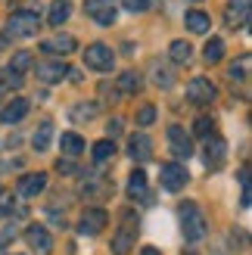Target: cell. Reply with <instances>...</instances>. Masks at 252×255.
I'll return each instance as SVG.
<instances>
[{
	"instance_id": "obj_20",
	"label": "cell",
	"mask_w": 252,
	"mask_h": 255,
	"mask_svg": "<svg viewBox=\"0 0 252 255\" xmlns=\"http://www.w3.org/2000/svg\"><path fill=\"white\" fill-rule=\"evenodd\" d=\"M50 140H53V122H50V119H44L41 125H37L34 137H31V146H34L37 152H44V149L50 146Z\"/></svg>"
},
{
	"instance_id": "obj_24",
	"label": "cell",
	"mask_w": 252,
	"mask_h": 255,
	"mask_svg": "<svg viewBox=\"0 0 252 255\" xmlns=\"http://www.w3.org/2000/svg\"><path fill=\"white\" fill-rule=\"evenodd\" d=\"M91 152H94V162L103 165V162H109L112 156H116V143H112V140H97V143L91 146Z\"/></svg>"
},
{
	"instance_id": "obj_4",
	"label": "cell",
	"mask_w": 252,
	"mask_h": 255,
	"mask_svg": "<svg viewBox=\"0 0 252 255\" xmlns=\"http://www.w3.org/2000/svg\"><path fill=\"white\" fill-rule=\"evenodd\" d=\"M159 181H162V187H165V190L178 193V190L190 181V171H187L181 162H165V165L159 168Z\"/></svg>"
},
{
	"instance_id": "obj_35",
	"label": "cell",
	"mask_w": 252,
	"mask_h": 255,
	"mask_svg": "<svg viewBox=\"0 0 252 255\" xmlns=\"http://www.w3.org/2000/svg\"><path fill=\"white\" fill-rule=\"evenodd\" d=\"M246 69H249V56H243V59H240V66H237V62L231 66V78H240V81H246Z\"/></svg>"
},
{
	"instance_id": "obj_12",
	"label": "cell",
	"mask_w": 252,
	"mask_h": 255,
	"mask_svg": "<svg viewBox=\"0 0 252 255\" xmlns=\"http://www.w3.org/2000/svg\"><path fill=\"white\" fill-rule=\"evenodd\" d=\"M25 240H28V246L37 255H47L50 249H53V237H50V231H47V227H41V224H31L28 231H25Z\"/></svg>"
},
{
	"instance_id": "obj_31",
	"label": "cell",
	"mask_w": 252,
	"mask_h": 255,
	"mask_svg": "<svg viewBox=\"0 0 252 255\" xmlns=\"http://www.w3.org/2000/svg\"><path fill=\"white\" fill-rule=\"evenodd\" d=\"M16 87H22V75L16 72H0V91H16Z\"/></svg>"
},
{
	"instance_id": "obj_7",
	"label": "cell",
	"mask_w": 252,
	"mask_h": 255,
	"mask_svg": "<svg viewBox=\"0 0 252 255\" xmlns=\"http://www.w3.org/2000/svg\"><path fill=\"white\" fill-rule=\"evenodd\" d=\"M249 0H231L228 9H224V22H228V28H249Z\"/></svg>"
},
{
	"instance_id": "obj_17",
	"label": "cell",
	"mask_w": 252,
	"mask_h": 255,
	"mask_svg": "<svg viewBox=\"0 0 252 255\" xmlns=\"http://www.w3.org/2000/svg\"><path fill=\"white\" fill-rule=\"evenodd\" d=\"M47 190V174L44 171H37V174H25L22 181H19V193L22 196H37V193H44Z\"/></svg>"
},
{
	"instance_id": "obj_2",
	"label": "cell",
	"mask_w": 252,
	"mask_h": 255,
	"mask_svg": "<svg viewBox=\"0 0 252 255\" xmlns=\"http://www.w3.org/2000/svg\"><path fill=\"white\" fill-rule=\"evenodd\" d=\"M37 28H41V19H37L34 9H16L6 19V31L12 37H31V34H37Z\"/></svg>"
},
{
	"instance_id": "obj_32",
	"label": "cell",
	"mask_w": 252,
	"mask_h": 255,
	"mask_svg": "<svg viewBox=\"0 0 252 255\" xmlns=\"http://www.w3.org/2000/svg\"><path fill=\"white\" fill-rule=\"evenodd\" d=\"M94 184H84V196H106L109 184H103V177H91Z\"/></svg>"
},
{
	"instance_id": "obj_33",
	"label": "cell",
	"mask_w": 252,
	"mask_h": 255,
	"mask_svg": "<svg viewBox=\"0 0 252 255\" xmlns=\"http://www.w3.org/2000/svg\"><path fill=\"white\" fill-rule=\"evenodd\" d=\"M156 122V106H140L137 109V125L146 128V125H153Z\"/></svg>"
},
{
	"instance_id": "obj_6",
	"label": "cell",
	"mask_w": 252,
	"mask_h": 255,
	"mask_svg": "<svg viewBox=\"0 0 252 255\" xmlns=\"http://www.w3.org/2000/svg\"><path fill=\"white\" fill-rule=\"evenodd\" d=\"M187 100L196 106H209L212 100H215V84H212L209 78H193L190 84H187Z\"/></svg>"
},
{
	"instance_id": "obj_9",
	"label": "cell",
	"mask_w": 252,
	"mask_h": 255,
	"mask_svg": "<svg viewBox=\"0 0 252 255\" xmlns=\"http://www.w3.org/2000/svg\"><path fill=\"white\" fill-rule=\"evenodd\" d=\"M168 143H171V152L178 159H190L193 156V140H190V134H187L184 128H178V125L168 128Z\"/></svg>"
},
{
	"instance_id": "obj_21",
	"label": "cell",
	"mask_w": 252,
	"mask_h": 255,
	"mask_svg": "<svg viewBox=\"0 0 252 255\" xmlns=\"http://www.w3.org/2000/svg\"><path fill=\"white\" fill-rule=\"evenodd\" d=\"M59 146H62V156L66 159H75V156H81L84 152V140H81V134H62V140H59Z\"/></svg>"
},
{
	"instance_id": "obj_28",
	"label": "cell",
	"mask_w": 252,
	"mask_h": 255,
	"mask_svg": "<svg viewBox=\"0 0 252 255\" xmlns=\"http://www.w3.org/2000/svg\"><path fill=\"white\" fill-rule=\"evenodd\" d=\"M97 112H100V106H97V103H75L69 116H72L75 122H91Z\"/></svg>"
},
{
	"instance_id": "obj_38",
	"label": "cell",
	"mask_w": 252,
	"mask_h": 255,
	"mask_svg": "<svg viewBox=\"0 0 252 255\" xmlns=\"http://www.w3.org/2000/svg\"><path fill=\"white\" fill-rule=\"evenodd\" d=\"M106 131H109V137H119V134H122V119H112V122L106 125Z\"/></svg>"
},
{
	"instance_id": "obj_11",
	"label": "cell",
	"mask_w": 252,
	"mask_h": 255,
	"mask_svg": "<svg viewBox=\"0 0 252 255\" xmlns=\"http://www.w3.org/2000/svg\"><path fill=\"white\" fill-rule=\"evenodd\" d=\"M224 156H228V143H224L218 134H212V137L206 140V152H203L206 168H221V165H224Z\"/></svg>"
},
{
	"instance_id": "obj_16",
	"label": "cell",
	"mask_w": 252,
	"mask_h": 255,
	"mask_svg": "<svg viewBox=\"0 0 252 255\" xmlns=\"http://www.w3.org/2000/svg\"><path fill=\"white\" fill-rule=\"evenodd\" d=\"M72 50H75V37L72 34H56V37H47V41L41 44V53H72Z\"/></svg>"
},
{
	"instance_id": "obj_13",
	"label": "cell",
	"mask_w": 252,
	"mask_h": 255,
	"mask_svg": "<svg viewBox=\"0 0 252 255\" xmlns=\"http://www.w3.org/2000/svg\"><path fill=\"white\" fill-rule=\"evenodd\" d=\"M69 75V66L66 62H56V59H50V62H37V81H44V84H56L62 81Z\"/></svg>"
},
{
	"instance_id": "obj_3",
	"label": "cell",
	"mask_w": 252,
	"mask_h": 255,
	"mask_svg": "<svg viewBox=\"0 0 252 255\" xmlns=\"http://www.w3.org/2000/svg\"><path fill=\"white\" fill-rule=\"evenodd\" d=\"M106 224H109L106 209L91 206V209L81 215V221H78V234H81V237H97L100 231H106Z\"/></svg>"
},
{
	"instance_id": "obj_5",
	"label": "cell",
	"mask_w": 252,
	"mask_h": 255,
	"mask_svg": "<svg viewBox=\"0 0 252 255\" xmlns=\"http://www.w3.org/2000/svg\"><path fill=\"white\" fill-rule=\"evenodd\" d=\"M112 62H116V56H112V50L106 44H91L84 50V66L94 72H109Z\"/></svg>"
},
{
	"instance_id": "obj_25",
	"label": "cell",
	"mask_w": 252,
	"mask_h": 255,
	"mask_svg": "<svg viewBox=\"0 0 252 255\" xmlns=\"http://www.w3.org/2000/svg\"><path fill=\"white\" fill-rule=\"evenodd\" d=\"M203 56H206L209 66H215V62L224 59V41H221V37H212V41L206 44V50H203Z\"/></svg>"
},
{
	"instance_id": "obj_10",
	"label": "cell",
	"mask_w": 252,
	"mask_h": 255,
	"mask_svg": "<svg viewBox=\"0 0 252 255\" xmlns=\"http://www.w3.org/2000/svg\"><path fill=\"white\" fill-rule=\"evenodd\" d=\"M134 240H137V227L131 224V215H128L125 224L116 231V237H112V252H116V255H128L131 246H134Z\"/></svg>"
},
{
	"instance_id": "obj_1",
	"label": "cell",
	"mask_w": 252,
	"mask_h": 255,
	"mask_svg": "<svg viewBox=\"0 0 252 255\" xmlns=\"http://www.w3.org/2000/svg\"><path fill=\"white\" fill-rule=\"evenodd\" d=\"M178 218H181V231H184L187 243H199V240L206 237L209 224H206V215L199 212L196 202H181V206H178Z\"/></svg>"
},
{
	"instance_id": "obj_14",
	"label": "cell",
	"mask_w": 252,
	"mask_h": 255,
	"mask_svg": "<svg viewBox=\"0 0 252 255\" xmlns=\"http://www.w3.org/2000/svg\"><path fill=\"white\" fill-rule=\"evenodd\" d=\"M128 156L134 162H146L149 156H153V140H149L146 134H134L128 140Z\"/></svg>"
},
{
	"instance_id": "obj_8",
	"label": "cell",
	"mask_w": 252,
	"mask_h": 255,
	"mask_svg": "<svg viewBox=\"0 0 252 255\" xmlns=\"http://www.w3.org/2000/svg\"><path fill=\"white\" fill-rule=\"evenodd\" d=\"M84 12L100 25H112L116 22V0H87Z\"/></svg>"
},
{
	"instance_id": "obj_39",
	"label": "cell",
	"mask_w": 252,
	"mask_h": 255,
	"mask_svg": "<svg viewBox=\"0 0 252 255\" xmlns=\"http://www.w3.org/2000/svg\"><path fill=\"white\" fill-rule=\"evenodd\" d=\"M140 255H159V252H156V249H153V246H146V249H143V252H140Z\"/></svg>"
},
{
	"instance_id": "obj_34",
	"label": "cell",
	"mask_w": 252,
	"mask_h": 255,
	"mask_svg": "<svg viewBox=\"0 0 252 255\" xmlns=\"http://www.w3.org/2000/svg\"><path fill=\"white\" fill-rule=\"evenodd\" d=\"M125 9H131V12H146V9H153L156 6V0H122Z\"/></svg>"
},
{
	"instance_id": "obj_36",
	"label": "cell",
	"mask_w": 252,
	"mask_h": 255,
	"mask_svg": "<svg viewBox=\"0 0 252 255\" xmlns=\"http://www.w3.org/2000/svg\"><path fill=\"white\" fill-rule=\"evenodd\" d=\"M12 240H16V227H3V231H0V249H6Z\"/></svg>"
},
{
	"instance_id": "obj_19",
	"label": "cell",
	"mask_w": 252,
	"mask_h": 255,
	"mask_svg": "<svg viewBox=\"0 0 252 255\" xmlns=\"http://www.w3.org/2000/svg\"><path fill=\"white\" fill-rule=\"evenodd\" d=\"M69 16H72V0H53V3H50V12H47V22L53 25V28H59Z\"/></svg>"
},
{
	"instance_id": "obj_18",
	"label": "cell",
	"mask_w": 252,
	"mask_h": 255,
	"mask_svg": "<svg viewBox=\"0 0 252 255\" xmlns=\"http://www.w3.org/2000/svg\"><path fill=\"white\" fill-rule=\"evenodd\" d=\"M184 25H187V31H193V34H206L212 28V19L206 16L203 9H190L184 16Z\"/></svg>"
},
{
	"instance_id": "obj_26",
	"label": "cell",
	"mask_w": 252,
	"mask_h": 255,
	"mask_svg": "<svg viewBox=\"0 0 252 255\" xmlns=\"http://www.w3.org/2000/svg\"><path fill=\"white\" fill-rule=\"evenodd\" d=\"M116 84H119L122 94H137V91H140V75H137V72H122Z\"/></svg>"
},
{
	"instance_id": "obj_37",
	"label": "cell",
	"mask_w": 252,
	"mask_h": 255,
	"mask_svg": "<svg viewBox=\"0 0 252 255\" xmlns=\"http://www.w3.org/2000/svg\"><path fill=\"white\" fill-rule=\"evenodd\" d=\"M56 171L72 174V171H75V159H59V162H56Z\"/></svg>"
},
{
	"instance_id": "obj_15",
	"label": "cell",
	"mask_w": 252,
	"mask_h": 255,
	"mask_svg": "<svg viewBox=\"0 0 252 255\" xmlns=\"http://www.w3.org/2000/svg\"><path fill=\"white\" fill-rule=\"evenodd\" d=\"M25 116H28V100L16 97V100H9V103L3 106V112H0V122H3V125H16V122H22Z\"/></svg>"
},
{
	"instance_id": "obj_23",
	"label": "cell",
	"mask_w": 252,
	"mask_h": 255,
	"mask_svg": "<svg viewBox=\"0 0 252 255\" xmlns=\"http://www.w3.org/2000/svg\"><path fill=\"white\" fill-rule=\"evenodd\" d=\"M190 56H193V47L187 44V41H171V47H168V59L174 62V66H184V62H190Z\"/></svg>"
},
{
	"instance_id": "obj_22",
	"label": "cell",
	"mask_w": 252,
	"mask_h": 255,
	"mask_svg": "<svg viewBox=\"0 0 252 255\" xmlns=\"http://www.w3.org/2000/svg\"><path fill=\"white\" fill-rule=\"evenodd\" d=\"M149 75H153L156 87H171L174 84V72H171V66H162V59H156L153 66H149Z\"/></svg>"
},
{
	"instance_id": "obj_30",
	"label": "cell",
	"mask_w": 252,
	"mask_h": 255,
	"mask_svg": "<svg viewBox=\"0 0 252 255\" xmlns=\"http://www.w3.org/2000/svg\"><path fill=\"white\" fill-rule=\"evenodd\" d=\"M193 134H196V137H203V140H209L212 134H215V122H212L209 116H199V119L193 122Z\"/></svg>"
},
{
	"instance_id": "obj_27",
	"label": "cell",
	"mask_w": 252,
	"mask_h": 255,
	"mask_svg": "<svg viewBox=\"0 0 252 255\" xmlns=\"http://www.w3.org/2000/svg\"><path fill=\"white\" fill-rule=\"evenodd\" d=\"M137 196H146V174L143 171H134L128 177V199H137Z\"/></svg>"
},
{
	"instance_id": "obj_29",
	"label": "cell",
	"mask_w": 252,
	"mask_h": 255,
	"mask_svg": "<svg viewBox=\"0 0 252 255\" xmlns=\"http://www.w3.org/2000/svg\"><path fill=\"white\" fill-rule=\"evenodd\" d=\"M28 69H31V53H28V50H19V53H12V59H9V72L25 75Z\"/></svg>"
}]
</instances>
